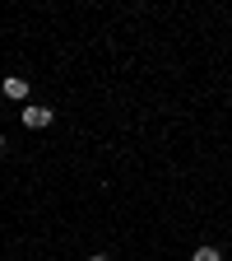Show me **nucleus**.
Here are the masks:
<instances>
[{
    "label": "nucleus",
    "mask_w": 232,
    "mask_h": 261,
    "mask_svg": "<svg viewBox=\"0 0 232 261\" xmlns=\"http://www.w3.org/2000/svg\"><path fill=\"white\" fill-rule=\"evenodd\" d=\"M51 121H56V112H51V108H42V103L23 108V126H28V130H47Z\"/></svg>",
    "instance_id": "nucleus-1"
},
{
    "label": "nucleus",
    "mask_w": 232,
    "mask_h": 261,
    "mask_svg": "<svg viewBox=\"0 0 232 261\" xmlns=\"http://www.w3.org/2000/svg\"><path fill=\"white\" fill-rule=\"evenodd\" d=\"M0 154H5V136H0Z\"/></svg>",
    "instance_id": "nucleus-5"
},
{
    "label": "nucleus",
    "mask_w": 232,
    "mask_h": 261,
    "mask_svg": "<svg viewBox=\"0 0 232 261\" xmlns=\"http://www.w3.org/2000/svg\"><path fill=\"white\" fill-rule=\"evenodd\" d=\"M88 261H112V256H88Z\"/></svg>",
    "instance_id": "nucleus-4"
},
{
    "label": "nucleus",
    "mask_w": 232,
    "mask_h": 261,
    "mask_svg": "<svg viewBox=\"0 0 232 261\" xmlns=\"http://www.w3.org/2000/svg\"><path fill=\"white\" fill-rule=\"evenodd\" d=\"M190 261H223V256H218V247H195Z\"/></svg>",
    "instance_id": "nucleus-3"
},
{
    "label": "nucleus",
    "mask_w": 232,
    "mask_h": 261,
    "mask_svg": "<svg viewBox=\"0 0 232 261\" xmlns=\"http://www.w3.org/2000/svg\"><path fill=\"white\" fill-rule=\"evenodd\" d=\"M0 93H5L10 103H23V98H28V80H23V75H5V84H0Z\"/></svg>",
    "instance_id": "nucleus-2"
}]
</instances>
